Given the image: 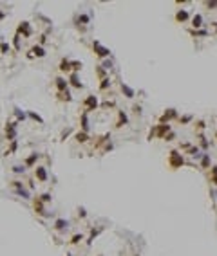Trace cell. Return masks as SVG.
Segmentation results:
<instances>
[{
    "mask_svg": "<svg viewBox=\"0 0 217 256\" xmlns=\"http://www.w3.org/2000/svg\"><path fill=\"white\" fill-rule=\"evenodd\" d=\"M183 162H185V160H183V155H181L179 152H176V150L170 152V155H168V164H170L172 168H181Z\"/></svg>",
    "mask_w": 217,
    "mask_h": 256,
    "instance_id": "6da1fadb",
    "label": "cell"
},
{
    "mask_svg": "<svg viewBox=\"0 0 217 256\" xmlns=\"http://www.w3.org/2000/svg\"><path fill=\"white\" fill-rule=\"evenodd\" d=\"M166 132H170V124H165V123H161V124H158L152 132H150V135H148V139H152L154 135H158V137H165L166 135Z\"/></svg>",
    "mask_w": 217,
    "mask_h": 256,
    "instance_id": "7a4b0ae2",
    "label": "cell"
},
{
    "mask_svg": "<svg viewBox=\"0 0 217 256\" xmlns=\"http://www.w3.org/2000/svg\"><path fill=\"white\" fill-rule=\"evenodd\" d=\"M17 126H18V123H7V124H6L7 141H15V137H17Z\"/></svg>",
    "mask_w": 217,
    "mask_h": 256,
    "instance_id": "3957f363",
    "label": "cell"
},
{
    "mask_svg": "<svg viewBox=\"0 0 217 256\" xmlns=\"http://www.w3.org/2000/svg\"><path fill=\"white\" fill-rule=\"evenodd\" d=\"M13 186L17 188V193H18V195H20V197H22V198H27V200L31 198V195H29V191H27V189L24 188V182H20V180H13Z\"/></svg>",
    "mask_w": 217,
    "mask_h": 256,
    "instance_id": "277c9868",
    "label": "cell"
},
{
    "mask_svg": "<svg viewBox=\"0 0 217 256\" xmlns=\"http://www.w3.org/2000/svg\"><path fill=\"white\" fill-rule=\"evenodd\" d=\"M83 105H85V112L96 110V106H98V98H96V96H89V98L83 101Z\"/></svg>",
    "mask_w": 217,
    "mask_h": 256,
    "instance_id": "5b68a950",
    "label": "cell"
},
{
    "mask_svg": "<svg viewBox=\"0 0 217 256\" xmlns=\"http://www.w3.org/2000/svg\"><path fill=\"white\" fill-rule=\"evenodd\" d=\"M92 47L96 49V54H98L99 58H105V56H109V54H110V51H109V49H105L99 41H92Z\"/></svg>",
    "mask_w": 217,
    "mask_h": 256,
    "instance_id": "8992f818",
    "label": "cell"
},
{
    "mask_svg": "<svg viewBox=\"0 0 217 256\" xmlns=\"http://www.w3.org/2000/svg\"><path fill=\"white\" fill-rule=\"evenodd\" d=\"M176 116H178L176 108H168V110H165V112H163V116H161V123H165V121L168 123L170 119H174Z\"/></svg>",
    "mask_w": 217,
    "mask_h": 256,
    "instance_id": "52a82bcc",
    "label": "cell"
},
{
    "mask_svg": "<svg viewBox=\"0 0 217 256\" xmlns=\"http://www.w3.org/2000/svg\"><path fill=\"white\" fill-rule=\"evenodd\" d=\"M119 88H121V92H125V96H127V98H129V99H132V98H134V96H136V92H134V88H130V87H129V85H125L123 81L119 83Z\"/></svg>",
    "mask_w": 217,
    "mask_h": 256,
    "instance_id": "ba28073f",
    "label": "cell"
},
{
    "mask_svg": "<svg viewBox=\"0 0 217 256\" xmlns=\"http://www.w3.org/2000/svg\"><path fill=\"white\" fill-rule=\"evenodd\" d=\"M35 175H36V178L42 180V182H45V180H47V171H45V168H43V166L35 168Z\"/></svg>",
    "mask_w": 217,
    "mask_h": 256,
    "instance_id": "9c48e42d",
    "label": "cell"
},
{
    "mask_svg": "<svg viewBox=\"0 0 217 256\" xmlns=\"http://www.w3.org/2000/svg\"><path fill=\"white\" fill-rule=\"evenodd\" d=\"M69 227V220H63V218H58L56 222H54V229L56 231H65Z\"/></svg>",
    "mask_w": 217,
    "mask_h": 256,
    "instance_id": "30bf717a",
    "label": "cell"
},
{
    "mask_svg": "<svg viewBox=\"0 0 217 256\" xmlns=\"http://www.w3.org/2000/svg\"><path fill=\"white\" fill-rule=\"evenodd\" d=\"M35 209H36V213H38V215L49 217V213H45V211H43V202H42L40 198H35Z\"/></svg>",
    "mask_w": 217,
    "mask_h": 256,
    "instance_id": "8fae6325",
    "label": "cell"
},
{
    "mask_svg": "<svg viewBox=\"0 0 217 256\" xmlns=\"http://www.w3.org/2000/svg\"><path fill=\"white\" fill-rule=\"evenodd\" d=\"M20 33H24L25 36H29V34H31V27H29V23H27V22H22V23L18 25V33H17V34H20Z\"/></svg>",
    "mask_w": 217,
    "mask_h": 256,
    "instance_id": "7c38bea8",
    "label": "cell"
},
{
    "mask_svg": "<svg viewBox=\"0 0 217 256\" xmlns=\"http://www.w3.org/2000/svg\"><path fill=\"white\" fill-rule=\"evenodd\" d=\"M69 79H71V85H73L74 88H81V87H83V85H81V81H80V76L76 74V72H73Z\"/></svg>",
    "mask_w": 217,
    "mask_h": 256,
    "instance_id": "4fadbf2b",
    "label": "cell"
},
{
    "mask_svg": "<svg viewBox=\"0 0 217 256\" xmlns=\"http://www.w3.org/2000/svg\"><path fill=\"white\" fill-rule=\"evenodd\" d=\"M38 157H40V153H36V152H35V153H31L29 157L25 159V162H24V164H25L27 168H31V166H33V164H35V162L38 160Z\"/></svg>",
    "mask_w": 217,
    "mask_h": 256,
    "instance_id": "5bb4252c",
    "label": "cell"
},
{
    "mask_svg": "<svg viewBox=\"0 0 217 256\" xmlns=\"http://www.w3.org/2000/svg\"><path fill=\"white\" fill-rule=\"evenodd\" d=\"M54 81H56V88H58L60 92H65V90H67V85H69V83H67L63 78H56Z\"/></svg>",
    "mask_w": 217,
    "mask_h": 256,
    "instance_id": "9a60e30c",
    "label": "cell"
},
{
    "mask_svg": "<svg viewBox=\"0 0 217 256\" xmlns=\"http://www.w3.org/2000/svg\"><path fill=\"white\" fill-rule=\"evenodd\" d=\"M188 16H190V15H188V11H185V9H181V11L176 13V20H178V22H186Z\"/></svg>",
    "mask_w": 217,
    "mask_h": 256,
    "instance_id": "2e32d148",
    "label": "cell"
},
{
    "mask_svg": "<svg viewBox=\"0 0 217 256\" xmlns=\"http://www.w3.org/2000/svg\"><path fill=\"white\" fill-rule=\"evenodd\" d=\"M31 52H33V56H38V58H43V56H45V51H43V47H40V45H35V47L31 49Z\"/></svg>",
    "mask_w": 217,
    "mask_h": 256,
    "instance_id": "e0dca14e",
    "label": "cell"
},
{
    "mask_svg": "<svg viewBox=\"0 0 217 256\" xmlns=\"http://www.w3.org/2000/svg\"><path fill=\"white\" fill-rule=\"evenodd\" d=\"M81 132H89V119H87V112L81 114Z\"/></svg>",
    "mask_w": 217,
    "mask_h": 256,
    "instance_id": "ac0fdd59",
    "label": "cell"
},
{
    "mask_svg": "<svg viewBox=\"0 0 217 256\" xmlns=\"http://www.w3.org/2000/svg\"><path fill=\"white\" fill-rule=\"evenodd\" d=\"M210 162H212V160H210V153H204V155L201 157V168L206 170V168L210 166Z\"/></svg>",
    "mask_w": 217,
    "mask_h": 256,
    "instance_id": "d6986e66",
    "label": "cell"
},
{
    "mask_svg": "<svg viewBox=\"0 0 217 256\" xmlns=\"http://www.w3.org/2000/svg\"><path fill=\"white\" fill-rule=\"evenodd\" d=\"M188 153H190L192 157H196V159H201L203 155H204V153H203V152L199 150L197 146H196V148H190V150H188Z\"/></svg>",
    "mask_w": 217,
    "mask_h": 256,
    "instance_id": "ffe728a7",
    "label": "cell"
},
{
    "mask_svg": "<svg viewBox=\"0 0 217 256\" xmlns=\"http://www.w3.org/2000/svg\"><path fill=\"white\" fill-rule=\"evenodd\" d=\"M201 25H203V16H201V15H196V16L192 18V27L197 29V27H201Z\"/></svg>",
    "mask_w": 217,
    "mask_h": 256,
    "instance_id": "44dd1931",
    "label": "cell"
},
{
    "mask_svg": "<svg viewBox=\"0 0 217 256\" xmlns=\"http://www.w3.org/2000/svg\"><path fill=\"white\" fill-rule=\"evenodd\" d=\"M60 70H65V72L71 70V61L69 59H62L60 61Z\"/></svg>",
    "mask_w": 217,
    "mask_h": 256,
    "instance_id": "7402d4cb",
    "label": "cell"
},
{
    "mask_svg": "<svg viewBox=\"0 0 217 256\" xmlns=\"http://www.w3.org/2000/svg\"><path fill=\"white\" fill-rule=\"evenodd\" d=\"M74 139H76L78 142H87V139H89V135H87L85 132H78V134L74 135Z\"/></svg>",
    "mask_w": 217,
    "mask_h": 256,
    "instance_id": "603a6c76",
    "label": "cell"
},
{
    "mask_svg": "<svg viewBox=\"0 0 217 256\" xmlns=\"http://www.w3.org/2000/svg\"><path fill=\"white\" fill-rule=\"evenodd\" d=\"M99 233H101V227H98V229H92V231H91V236H89V240H87V243L91 245V243H92V240L98 236Z\"/></svg>",
    "mask_w": 217,
    "mask_h": 256,
    "instance_id": "cb8c5ba5",
    "label": "cell"
},
{
    "mask_svg": "<svg viewBox=\"0 0 217 256\" xmlns=\"http://www.w3.org/2000/svg\"><path fill=\"white\" fill-rule=\"evenodd\" d=\"M210 182L212 184H217V166H214L210 170Z\"/></svg>",
    "mask_w": 217,
    "mask_h": 256,
    "instance_id": "d4e9b609",
    "label": "cell"
},
{
    "mask_svg": "<svg viewBox=\"0 0 217 256\" xmlns=\"http://www.w3.org/2000/svg\"><path fill=\"white\" fill-rule=\"evenodd\" d=\"M107 87H110V78H109V76L101 79V83H99V90H105Z\"/></svg>",
    "mask_w": 217,
    "mask_h": 256,
    "instance_id": "484cf974",
    "label": "cell"
},
{
    "mask_svg": "<svg viewBox=\"0 0 217 256\" xmlns=\"http://www.w3.org/2000/svg\"><path fill=\"white\" fill-rule=\"evenodd\" d=\"M129 123V119H127V116H125V112H119V121L116 126H123V124H127Z\"/></svg>",
    "mask_w": 217,
    "mask_h": 256,
    "instance_id": "4316f807",
    "label": "cell"
},
{
    "mask_svg": "<svg viewBox=\"0 0 217 256\" xmlns=\"http://www.w3.org/2000/svg\"><path fill=\"white\" fill-rule=\"evenodd\" d=\"M71 69H73V72L78 74V70H81V61H71Z\"/></svg>",
    "mask_w": 217,
    "mask_h": 256,
    "instance_id": "83f0119b",
    "label": "cell"
},
{
    "mask_svg": "<svg viewBox=\"0 0 217 256\" xmlns=\"http://www.w3.org/2000/svg\"><path fill=\"white\" fill-rule=\"evenodd\" d=\"M0 51H2V54H7V52L11 51V45L6 43V41H2V43H0Z\"/></svg>",
    "mask_w": 217,
    "mask_h": 256,
    "instance_id": "f1b7e54d",
    "label": "cell"
},
{
    "mask_svg": "<svg viewBox=\"0 0 217 256\" xmlns=\"http://www.w3.org/2000/svg\"><path fill=\"white\" fill-rule=\"evenodd\" d=\"M15 116H17V119H18V121H24V119H25V114L20 110L18 106H15Z\"/></svg>",
    "mask_w": 217,
    "mask_h": 256,
    "instance_id": "f546056e",
    "label": "cell"
},
{
    "mask_svg": "<svg viewBox=\"0 0 217 256\" xmlns=\"http://www.w3.org/2000/svg\"><path fill=\"white\" fill-rule=\"evenodd\" d=\"M83 238H85L83 235H74V236H73V240H71V243H74V245H76V243H80Z\"/></svg>",
    "mask_w": 217,
    "mask_h": 256,
    "instance_id": "4dcf8cb0",
    "label": "cell"
},
{
    "mask_svg": "<svg viewBox=\"0 0 217 256\" xmlns=\"http://www.w3.org/2000/svg\"><path fill=\"white\" fill-rule=\"evenodd\" d=\"M29 117H31V119H35V121H38V123H43V119L40 117V116L36 114V112H29Z\"/></svg>",
    "mask_w": 217,
    "mask_h": 256,
    "instance_id": "1f68e13d",
    "label": "cell"
},
{
    "mask_svg": "<svg viewBox=\"0 0 217 256\" xmlns=\"http://www.w3.org/2000/svg\"><path fill=\"white\" fill-rule=\"evenodd\" d=\"M13 171L15 173H24L25 171V166H13Z\"/></svg>",
    "mask_w": 217,
    "mask_h": 256,
    "instance_id": "d6a6232c",
    "label": "cell"
},
{
    "mask_svg": "<svg viewBox=\"0 0 217 256\" xmlns=\"http://www.w3.org/2000/svg\"><path fill=\"white\" fill-rule=\"evenodd\" d=\"M40 200H42V202H49V200H51V193H43Z\"/></svg>",
    "mask_w": 217,
    "mask_h": 256,
    "instance_id": "836d02e7",
    "label": "cell"
},
{
    "mask_svg": "<svg viewBox=\"0 0 217 256\" xmlns=\"http://www.w3.org/2000/svg\"><path fill=\"white\" fill-rule=\"evenodd\" d=\"M101 67H103L105 70H110V69H112V63H110V61H103V65H101Z\"/></svg>",
    "mask_w": 217,
    "mask_h": 256,
    "instance_id": "e575fe53",
    "label": "cell"
},
{
    "mask_svg": "<svg viewBox=\"0 0 217 256\" xmlns=\"http://www.w3.org/2000/svg\"><path fill=\"white\" fill-rule=\"evenodd\" d=\"M201 146H203V148H204V150H206V148H208V146H210V144H208V141H206V139L203 137V135H201Z\"/></svg>",
    "mask_w": 217,
    "mask_h": 256,
    "instance_id": "d590c367",
    "label": "cell"
},
{
    "mask_svg": "<svg viewBox=\"0 0 217 256\" xmlns=\"http://www.w3.org/2000/svg\"><path fill=\"white\" fill-rule=\"evenodd\" d=\"M78 215H80L81 218L87 217V211H85V207H80V209H78Z\"/></svg>",
    "mask_w": 217,
    "mask_h": 256,
    "instance_id": "8d00e7d4",
    "label": "cell"
},
{
    "mask_svg": "<svg viewBox=\"0 0 217 256\" xmlns=\"http://www.w3.org/2000/svg\"><path fill=\"white\" fill-rule=\"evenodd\" d=\"M179 121H181V123H190V121H192V116H183Z\"/></svg>",
    "mask_w": 217,
    "mask_h": 256,
    "instance_id": "74e56055",
    "label": "cell"
},
{
    "mask_svg": "<svg viewBox=\"0 0 217 256\" xmlns=\"http://www.w3.org/2000/svg\"><path fill=\"white\" fill-rule=\"evenodd\" d=\"M15 49H20V34L15 36Z\"/></svg>",
    "mask_w": 217,
    "mask_h": 256,
    "instance_id": "f35d334b",
    "label": "cell"
},
{
    "mask_svg": "<svg viewBox=\"0 0 217 256\" xmlns=\"http://www.w3.org/2000/svg\"><path fill=\"white\" fill-rule=\"evenodd\" d=\"M80 20H81V22H85V23H87V22H89V20H91V16H89V15H80Z\"/></svg>",
    "mask_w": 217,
    "mask_h": 256,
    "instance_id": "ab89813d",
    "label": "cell"
},
{
    "mask_svg": "<svg viewBox=\"0 0 217 256\" xmlns=\"http://www.w3.org/2000/svg\"><path fill=\"white\" fill-rule=\"evenodd\" d=\"M15 150H17V141H13V142H11V148H9V153H11V152H15Z\"/></svg>",
    "mask_w": 217,
    "mask_h": 256,
    "instance_id": "60d3db41",
    "label": "cell"
},
{
    "mask_svg": "<svg viewBox=\"0 0 217 256\" xmlns=\"http://www.w3.org/2000/svg\"><path fill=\"white\" fill-rule=\"evenodd\" d=\"M69 134H71V130H67V132H63V134H62V141H65V137H67Z\"/></svg>",
    "mask_w": 217,
    "mask_h": 256,
    "instance_id": "b9f144b4",
    "label": "cell"
},
{
    "mask_svg": "<svg viewBox=\"0 0 217 256\" xmlns=\"http://www.w3.org/2000/svg\"><path fill=\"white\" fill-rule=\"evenodd\" d=\"M45 40H47V36H45V34H42V36H40V43H45Z\"/></svg>",
    "mask_w": 217,
    "mask_h": 256,
    "instance_id": "7bdbcfd3",
    "label": "cell"
},
{
    "mask_svg": "<svg viewBox=\"0 0 217 256\" xmlns=\"http://www.w3.org/2000/svg\"><path fill=\"white\" fill-rule=\"evenodd\" d=\"M0 18H4V13H2V11H0Z\"/></svg>",
    "mask_w": 217,
    "mask_h": 256,
    "instance_id": "ee69618b",
    "label": "cell"
},
{
    "mask_svg": "<svg viewBox=\"0 0 217 256\" xmlns=\"http://www.w3.org/2000/svg\"><path fill=\"white\" fill-rule=\"evenodd\" d=\"M214 27H215V29H217V22H214Z\"/></svg>",
    "mask_w": 217,
    "mask_h": 256,
    "instance_id": "f6af8a7d",
    "label": "cell"
},
{
    "mask_svg": "<svg viewBox=\"0 0 217 256\" xmlns=\"http://www.w3.org/2000/svg\"><path fill=\"white\" fill-rule=\"evenodd\" d=\"M65 256H73V254H65Z\"/></svg>",
    "mask_w": 217,
    "mask_h": 256,
    "instance_id": "bcb514c9",
    "label": "cell"
}]
</instances>
